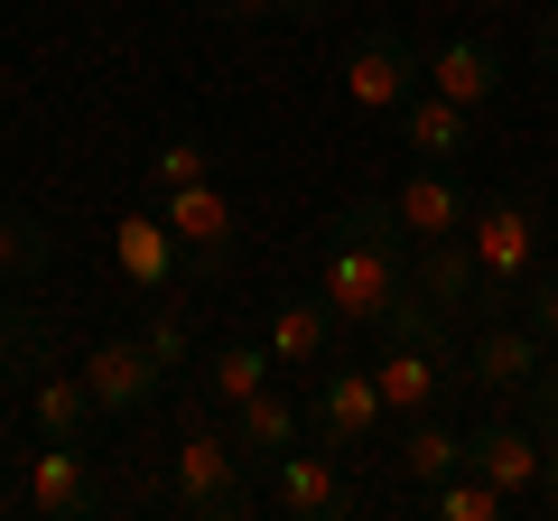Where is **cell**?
Wrapping results in <instances>:
<instances>
[{"label":"cell","instance_id":"cell-23","mask_svg":"<svg viewBox=\"0 0 558 521\" xmlns=\"http://www.w3.org/2000/svg\"><path fill=\"white\" fill-rule=\"evenodd\" d=\"M418 502H428L438 521H512V512H521V502L502 494L494 475H475V465H457V475H447L438 494H418Z\"/></svg>","mask_w":558,"mask_h":521},{"label":"cell","instance_id":"cell-12","mask_svg":"<svg viewBox=\"0 0 558 521\" xmlns=\"http://www.w3.org/2000/svg\"><path fill=\"white\" fill-rule=\"evenodd\" d=\"M465 465H475V475H494L512 502H539V475H549V438H539L531 420H484V428H465Z\"/></svg>","mask_w":558,"mask_h":521},{"label":"cell","instance_id":"cell-8","mask_svg":"<svg viewBox=\"0 0 558 521\" xmlns=\"http://www.w3.org/2000/svg\"><path fill=\"white\" fill-rule=\"evenodd\" d=\"M159 215H168V233H178V252H186L196 280H223V270H233L242 196H233L223 178H196V186H178V196H159Z\"/></svg>","mask_w":558,"mask_h":521},{"label":"cell","instance_id":"cell-21","mask_svg":"<svg viewBox=\"0 0 558 521\" xmlns=\"http://www.w3.org/2000/svg\"><path fill=\"white\" fill-rule=\"evenodd\" d=\"M94 420H102V401H94L84 373H38L28 381V428H38V438H84Z\"/></svg>","mask_w":558,"mask_h":521},{"label":"cell","instance_id":"cell-13","mask_svg":"<svg viewBox=\"0 0 558 521\" xmlns=\"http://www.w3.org/2000/svg\"><path fill=\"white\" fill-rule=\"evenodd\" d=\"M400 215V233H410V252L418 242H447V233H465V215H475V196H465L457 178H447L438 159H418L410 178H391V196H381Z\"/></svg>","mask_w":558,"mask_h":521},{"label":"cell","instance_id":"cell-17","mask_svg":"<svg viewBox=\"0 0 558 521\" xmlns=\"http://www.w3.org/2000/svg\"><path fill=\"white\" fill-rule=\"evenodd\" d=\"M428 94L465 102V112H494V94H502L494 38H438V47H428Z\"/></svg>","mask_w":558,"mask_h":521},{"label":"cell","instance_id":"cell-30","mask_svg":"<svg viewBox=\"0 0 558 521\" xmlns=\"http://www.w3.org/2000/svg\"><path fill=\"white\" fill-rule=\"evenodd\" d=\"M215 20H279V0H205Z\"/></svg>","mask_w":558,"mask_h":521},{"label":"cell","instance_id":"cell-32","mask_svg":"<svg viewBox=\"0 0 558 521\" xmlns=\"http://www.w3.org/2000/svg\"><path fill=\"white\" fill-rule=\"evenodd\" d=\"M336 0H279V20H326Z\"/></svg>","mask_w":558,"mask_h":521},{"label":"cell","instance_id":"cell-4","mask_svg":"<svg viewBox=\"0 0 558 521\" xmlns=\"http://www.w3.org/2000/svg\"><path fill=\"white\" fill-rule=\"evenodd\" d=\"M373 381H381V410H391V420H428V410L465 381V344L447 336V326H428V336H381Z\"/></svg>","mask_w":558,"mask_h":521},{"label":"cell","instance_id":"cell-22","mask_svg":"<svg viewBox=\"0 0 558 521\" xmlns=\"http://www.w3.org/2000/svg\"><path fill=\"white\" fill-rule=\"evenodd\" d=\"M270 336H260V344H223V354L215 363H205V401H215L223 410V420H233V410L242 401H252V391H270Z\"/></svg>","mask_w":558,"mask_h":521},{"label":"cell","instance_id":"cell-10","mask_svg":"<svg viewBox=\"0 0 558 521\" xmlns=\"http://www.w3.org/2000/svg\"><path fill=\"white\" fill-rule=\"evenodd\" d=\"M84 381H94V401H102V420H140V410L159 401L168 381V363L149 354V336H102L94 354H84Z\"/></svg>","mask_w":558,"mask_h":521},{"label":"cell","instance_id":"cell-29","mask_svg":"<svg viewBox=\"0 0 558 521\" xmlns=\"http://www.w3.org/2000/svg\"><path fill=\"white\" fill-rule=\"evenodd\" d=\"M531 326H539V344L558 354V270H539V289H531Z\"/></svg>","mask_w":558,"mask_h":521},{"label":"cell","instance_id":"cell-33","mask_svg":"<svg viewBox=\"0 0 558 521\" xmlns=\"http://www.w3.org/2000/svg\"><path fill=\"white\" fill-rule=\"evenodd\" d=\"M539 512H558V447H549V475H539Z\"/></svg>","mask_w":558,"mask_h":521},{"label":"cell","instance_id":"cell-5","mask_svg":"<svg viewBox=\"0 0 558 521\" xmlns=\"http://www.w3.org/2000/svg\"><path fill=\"white\" fill-rule=\"evenodd\" d=\"M94 502H102V475L84 457V438H38L10 465V512H28V521H84Z\"/></svg>","mask_w":558,"mask_h":521},{"label":"cell","instance_id":"cell-14","mask_svg":"<svg viewBox=\"0 0 558 521\" xmlns=\"http://www.w3.org/2000/svg\"><path fill=\"white\" fill-rule=\"evenodd\" d=\"M465 465V428H447L438 410L428 420H400V438H391V457H381V475H391V494H438L447 475Z\"/></svg>","mask_w":558,"mask_h":521},{"label":"cell","instance_id":"cell-7","mask_svg":"<svg viewBox=\"0 0 558 521\" xmlns=\"http://www.w3.org/2000/svg\"><path fill=\"white\" fill-rule=\"evenodd\" d=\"M336 84H344V102H354V112L391 121L400 102H410L418 84H428V47H410V38H400V28H363V38L344 47Z\"/></svg>","mask_w":558,"mask_h":521},{"label":"cell","instance_id":"cell-35","mask_svg":"<svg viewBox=\"0 0 558 521\" xmlns=\"http://www.w3.org/2000/svg\"><path fill=\"white\" fill-rule=\"evenodd\" d=\"M484 10H512V0H484Z\"/></svg>","mask_w":558,"mask_h":521},{"label":"cell","instance_id":"cell-26","mask_svg":"<svg viewBox=\"0 0 558 521\" xmlns=\"http://www.w3.org/2000/svg\"><path fill=\"white\" fill-rule=\"evenodd\" d=\"M20 363H38V317H20L0 299V373H20Z\"/></svg>","mask_w":558,"mask_h":521},{"label":"cell","instance_id":"cell-31","mask_svg":"<svg viewBox=\"0 0 558 521\" xmlns=\"http://www.w3.org/2000/svg\"><path fill=\"white\" fill-rule=\"evenodd\" d=\"M539 65H549V75H558V0H549V10H539Z\"/></svg>","mask_w":558,"mask_h":521},{"label":"cell","instance_id":"cell-34","mask_svg":"<svg viewBox=\"0 0 558 521\" xmlns=\"http://www.w3.org/2000/svg\"><path fill=\"white\" fill-rule=\"evenodd\" d=\"M0 512H10V475H0Z\"/></svg>","mask_w":558,"mask_h":521},{"label":"cell","instance_id":"cell-1","mask_svg":"<svg viewBox=\"0 0 558 521\" xmlns=\"http://www.w3.org/2000/svg\"><path fill=\"white\" fill-rule=\"evenodd\" d=\"M317 289H326V307H336L344 326H381L400 307V289H410V233H400V215L381 196H363V205L336 215Z\"/></svg>","mask_w":558,"mask_h":521},{"label":"cell","instance_id":"cell-6","mask_svg":"<svg viewBox=\"0 0 558 521\" xmlns=\"http://www.w3.org/2000/svg\"><path fill=\"white\" fill-rule=\"evenodd\" d=\"M381 420H391V410H381V381L363 373V363H336V354H326V363H317V391H307V438L336 447L344 465H363V447L381 438Z\"/></svg>","mask_w":558,"mask_h":521},{"label":"cell","instance_id":"cell-16","mask_svg":"<svg viewBox=\"0 0 558 521\" xmlns=\"http://www.w3.org/2000/svg\"><path fill=\"white\" fill-rule=\"evenodd\" d=\"M336 307H326V289H289V299H270V354L289 363V373H317L326 354H336Z\"/></svg>","mask_w":558,"mask_h":521},{"label":"cell","instance_id":"cell-27","mask_svg":"<svg viewBox=\"0 0 558 521\" xmlns=\"http://www.w3.org/2000/svg\"><path fill=\"white\" fill-rule=\"evenodd\" d=\"M521 401H531V428L558 447V354H539V373H531V391H521Z\"/></svg>","mask_w":558,"mask_h":521},{"label":"cell","instance_id":"cell-11","mask_svg":"<svg viewBox=\"0 0 558 521\" xmlns=\"http://www.w3.org/2000/svg\"><path fill=\"white\" fill-rule=\"evenodd\" d=\"M539 354H549V344H539L531 317H512V307H502V317H475L465 381H475V391H494V401H521V391H531V373H539Z\"/></svg>","mask_w":558,"mask_h":521},{"label":"cell","instance_id":"cell-18","mask_svg":"<svg viewBox=\"0 0 558 521\" xmlns=\"http://www.w3.org/2000/svg\"><path fill=\"white\" fill-rule=\"evenodd\" d=\"M400 141H410V159H465V149H475V112H465V102H447V94H428V84H418L410 102H400Z\"/></svg>","mask_w":558,"mask_h":521},{"label":"cell","instance_id":"cell-2","mask_svg":"<svg viewBox=\"0 0 558 521\" xmlns=\"http://www.w3.org/2000/svg\"><path fill=\"white\" fill-rule=\"evenodd\" d=\"M252 475L260 465L233 447V420H223L215 401H186L178 410V447H168V512H186V521H233V512H252Z\"/></svg>","mask_w":558,"mask_h":521},{"label":"cell","instance_id":"cell-24","mask_svg":"<svg viewBox=\"0 0 558 521\" xmlns=\"http://www.w3.org/2000/svg\"><path fill=\"white\" fill-rule=\"evenodd\" d=\"M196 178H215V149H205L196 131L159 141V159H149V205H159V196H178V186H196Z\"/></svg>","mask_w":558,"mask_h":521},{"label":"cell","instance_id":"cell-20","mask_svg":"<svg viewBox=\"0 0 558 521\" xmlns=\"http://www.w3.org/2000/svg\"><path fill=\"white\" fill-rule=\"evenodd\" d=\"M418 289H428L447 317H484V280H475V252H465V233L418 242Z\"/></svg>","mask_w":558,"mask_h":521},{"label":"cell","instance_id":"cell-3","mask_svg":"<svg viewBox=\"0 0 558 521\" xmlns=\"http://www.w3.org/2000/svg\"><path fill=\"white\" fill-rule=\"evenodd\" d=\"M465 252H475V280H484V317H502V307L531 289V270H539V196H531V186H494V196H475V215H465Z\"/></svg>","mask_w":558,"mask_h":521},{"label":"cell","instance_id":"cell-25","mask_svg":"<svg viewBox=\"0 0 558 521\" xmlns=\"http://www.w3.org/2000/svg\"><path fill=\"white\" fill-rule=\"evenodd\" d=\"M38 260H47V223L0 205V280H20V270H38Z\"/></svg>","mask_w":558,"mask_h":521},{"label":"cell","instance_id":"cell-9","mask_svg":"<svg viewBox=\"0 0 558 521\" xmlns=\"http://www.w3.org/2000/svg\"><path fill=\"white\" fill-rule=\"evenodd\" d=\"M260 475H270V512H289V521L363 512V494L344 484V457H336V447H289V457H270Z\"/></svg>","mask_w":558,"mask_h":521},{"label":"cell","instance_id":"cell-15","mask_svg":"<svg viewBox=\"0 0 558 521\" xmlns=\"http://www.w3.org/2000/svg\"><path fill=\"white\" fill-rule=\"evenodd\" d=\"M112 260H121V280H131L140 299H159L168 270H186V252H178V233H168L159 205H131V215L112 223Z\"/></svg>","mask_w":558,"mask_h":521},{"label":"cell","instance_id":"cell-28","mask_svg":"<svg viewBox=\"0 0 558 521\" xmlns=\"http://www.w3.org/2000/svg\"><path fill=\"white\" fill-rule=\"evenodd\" d=\"M140 336H149V354H159L168 373H178V363H186V317H178V307H159V317L140 326Z\"/></svg>","mask_w":558,"mask_h":521},{"label":"cell","instance_id":"cell-19","mask_svg":"<svg viewBox=\"0 0 558 521\" xmlns=\"http://www.w3.org/2000/svg\"><path fill=\"white\" fill-rule=\"evenodd\" d=\"M233 447L252 465H270V457H289V447H307V401H289V391H252V401L233 410Z\"/></svg>","mask_w":558,"mask_h":521}]
</instances>
